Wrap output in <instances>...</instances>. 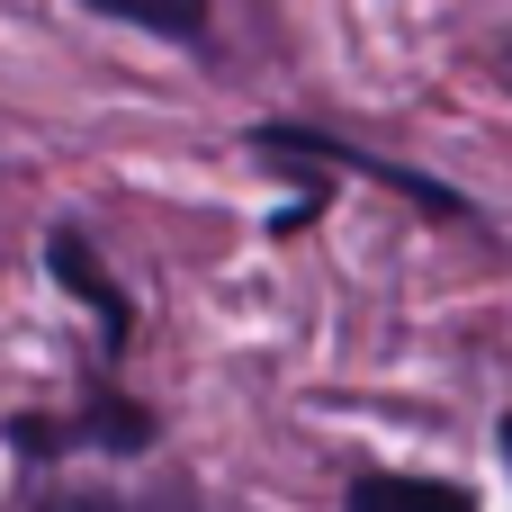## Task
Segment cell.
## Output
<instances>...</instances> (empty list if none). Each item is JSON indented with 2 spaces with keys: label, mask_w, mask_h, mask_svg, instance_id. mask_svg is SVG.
Returning a JSON list of instances; mask_svg holds the SVG:
<instances>
[{
  "label": "cell",
  "mask_w": 512,
  "mask_h": 512,
  "mask_svg": "<svg viewBox=\"0 0 512 512\" xmlns=\"http://www.w3.org/2000/svg\"><path fill=\"white\" fill-rule=\"evenodd\" d=\"M252 153H270V162H288V171H360V180H378V189H396V198H414V207H432V216H468V198L441 189L432 171L387 162V153H360V144L324 135V126H288V117H270V126H252Z\"/></svg>",
  "instance_id": "6da1fadb"
},
{
  "label": "cell",
  "mask_w": 512,
  "mask_h": 512,
  "mask_svg": "<svg viewBox=\"0 0 512 512\" xmlns=\"http://www.w3.org/2000/svg\"><path fill=\"white\" fill-rule=\"evenodd\" d=\"M63 441H99V450H117V459H126V450H144V441H153V414H144V405H126V396H99L81 423H36V414L18 423V450H27V459H54Z\"/></svg>",
  "instance_id": "7a4b0ae2"
},
{
  "label": "cell",
  "mask_w": 512,
  "mask_h": 512,
  "mask_svg": "<svg viewBox=\"0 0 512 512\" xmlns=\"http://www.w3.org/2000/svg\"><path fill=\"white\" fill-rule=\"evenodd\" d=\"M45 270H54V279H63V288H72V297H81V306L99 315V342H108V351H126V333H135V315H126V297H117V279H108V270L90 261V243H81L72 225H54V234H45Z\"/></svg>",
  "instance_id": "3957f363"
},
{
  "label": "cell",
  "mask_w": 512,
  "mask_h": 512,
  "mask_svg": "<svg viewBox=\"0 0 512 512\" xmlns=\"http://www.w3.org/2000/svg\"><path fill=\"white\" fill-rule=\"evenodd\" d=\"M351 512H477V495L450 486V477H396V468H378V477H351Z\"/></svg>",
  "instance_id": "277c9868"
},
{
  "label": "cell",
  "mask_w": 512,
  "mask_h": 512,
  "mask_svg": "<svg viewBox=\"0 0 512 512\" xmlns=\"http://www.w3.org/2000/svg\"><path fill=\"white\" fill-rule=\"evenodd\" d=\"M81 9L126 18V27H144V36H171V45H198V36H207V0H81Z\"/></svg>",
  "instance_id": "5b68a950"
},
{
  "label": "cell",
  "mask_w": 512,
  "mask_h": 512,
  "mask_svg": "<svg viewBox=\"0 0 512 512\" xmlns=\"http://www.w3.org/2000/svg\"><path fill=\"white\" fill-rule=\"evenodd\" d=\"M504 459H512V423H504Z\"/></svg>",
  "instance_id": "8992f818"
},
{
  "label": "cell",
  "mask_w": 512,
  "mask_h": 512,
  "mask_svg": "<svg viewBox=\"0 0 512 512\" xmlns=\"http://www.w3.org/2000/svg\"><path fill=\"white\" fill-rule=\"evenodd\" d=\"M504 72H512V54H504Z\"/></svg>",
  "instance_id": "52a82bcc"
}]
</instances>
